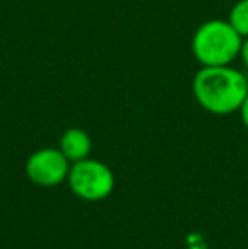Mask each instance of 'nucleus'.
I'll return each instance as SVG.
<instances>
[{"label": "nucleus", "instance_id": "obj_1", "mask_svg": "<svg viewBox=\"0 0 248 249\" xmlns=\"http://www.w3.org/2000/svg\"><path fill=\"white\" fill-rule=\"evenodd\" d=\"M192 93L209 114H233L240 110L248 93V76L231 65L201 66L192 80Z\"/></svg>", "mask_w": 248, "mask_h": 249}, {"label": "nucleus", "instance_id": "obj_2", "mask_svg": "<svg viewBox=\"0 0 248 249\" xmlns=\"http://www.w3.org/2000/svg\"><path fill=\"white\" fill-rule=\"evenodd\" d=\"M243 37L228 19L202 22L192 36V54L201 66H226L240 58Z\"/></svg>", "mask_w": 248, "mask_h": 249}, {"label": "nucleus", "instance_id": "obj_3", "mask_svg": "<svg viewBox=\"0 0 248 249\" xmlns=\"http://www.w3.org/2000/svg\"><path fill=\"white\" fill-rule=\"evenodd\" d=\"M66 180L73 194L87 202L104 200L114 190V175L111 168L92 158L73 163Z\"/></svg>", "mask_w": 248, "mask_h": 249}, {"label": "nucleus", "instance_id": "obj_4", "mask_svg": "<svg viewBox=\"0 0 248 249\" xmlns=\"http://www.w3.org/2000/svg\"><path fill=\"white\" fill-rule=\"evenodd\" d=\"M70 161L60 149L43 148L27 158L26 175L39 187H57L68 178Z\"/></svg>", "mask_w": 248, "mask_h": 249}, {"label": "nucleus", "instance_id": "obj_5", "mask_svg": "<svg viewBox=\"0 0 248 249\" xmlns=\"http://www.w3.org/2000/svg\"><path fill=\"white\" fill-rule=\"evenodd\" d=\"M65 158L70 163L87 160L92 151V139L87 134V131L80 127H70L66 129L60 138V148Z\"/></svg>", "mask_w": 248, "mask_h": 249}, {"label": "nucleus", "instance_id": "obj_6", "mask_svg": "<svg viewBox=\"0 0 248 249\" xmlns=\"http://www.w3.org/2000/svg\"><path fill=\"white\" fill-rule=\"evenodd\" d=\"M228 22L236 29V33L245 39L248 37V0H238L231 7Z\"/></svg>", "mask_w": 248, "mask_h": 249}, {"label": "nucleus", "instance_id": "obj_7", "mask_svg": "<svg viewBox=\"0 0 248 249\" xmlns=\"http://www.w3.org/2000/svg\"><path fill=\"white\" fill-rule=\"evenodd\" d=\"M240 115H242V122H243V125L248 129V93H247V97H245V100H243V104H242V107H240Z\"/></svg>", "mask_w": 248, "mask_h": 249}, {"label": "nucleus", "instance_id": "obj_8", "mask_svg": "<svg viewBox=\"0 0 248 249\" xmlns=\"http://www.w3.org/2000/svg\"><path fill=\"white\" fill-rule=\"evenodd\" d=\"M240 58H242L243 66H245L247 71H248V37H245V39H243L242 51H240Z\"/></svg>", "mask_w": 248, "mask_h": 249}]
</instances>
